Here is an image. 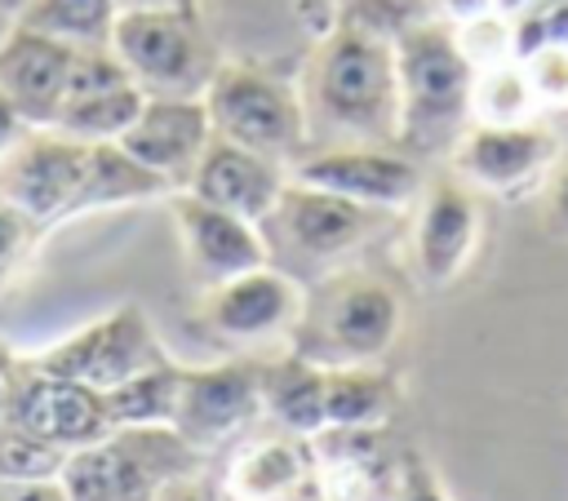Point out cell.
Masks as SVG:
<instances>
[{
    "label": "cell",
    "mask_w": 568,
    "mask_h": 501,
    "mask_svg": "<svg viewBox=\"0 0 568 501\" xmlns=\"http://www.w3.org/2000/svg\"><path fill=\"white\" fill-rule=\"evenodd\" d=\"M524 71H528V84H532V98L541 111L550 106H568V49H537L532 58H524Z\"/></svg>",
    "instance_id": "31"
},
{
    "label": "cell",
    "mask_w": 568,
    "mask_h": 501,
    "mask_svg": "<svg viewBox=\"0 0 568 501\" xmlns=\"http://www.w3.org/2000/svg\"><path fill=\"white\" fill-rule=\"evenodd\" d=\"M262 412V368L257 364H217L182 368L173 430L191 448H213L226 434L244 430Z\"/></svg>",
    "instance_id": "11"
},
{
    "label": "cell",
    "mask_w": 568,
    "mask_h": 501,
    "mask_svg": "<svg viewBox=\"0 0 568 501\" xmlns=\"http://www.w3.org/2000/svg\"><path fill=\"white\" fill-rule=\"evenodd\" d=\"M173 217H178V231H182L191 266L209 284H226L235 275L271 266V253H266V239H262L257 222L235 217V213H226L217 204H204L191 191L173 195Z\"/></svg>",
    "instance_id": "16"
},
{
    "label": "cell",
    "mask_w": 568,
    "mask_h": 501,
    "mask_svg": "<svg viewBox=\"0 0 568 501\" xmlns=\"http://www.w3.org/2000/svg\"><path fill=\"white\" fill-rule=\"evenodd\" d=\"M546 217L555 222V231H568V155L555 164L550 186H546Z\"/></svg>",
    "instance_id": "36"
},
{
    "label": "cell",
    "mask_w": 568,
    "mask_h": 501,
    "mask_svg": "<svg viewBox=\"0 0 568 501\" xmlns=\"http://www.w3.org/2000/svg\"><path fill=\"white\" fill-rule=\"evenodd\" d=\"M528 4H537V0H493V9H497V13H506V18H515V13H524Z\"/></svg>",
    "instance_id": "39"
},
{
    "label": "cell",
    "mask_w": 568,
    "mask_h": 501,
    "mask_svg": "<svg viewBox=\"0 0 568 501\" xmlns=\"http://www.w3.org/2000/svg\"><path fill=\"white\" fill-rule=\"evenodd\" d=\"M4 412H9V386H4V372H0V421H4Z\"/></svg>",
    "instance_id": "41"
},
{
    "label": "cell",
    "mask_w": 568,
    "mask_h": 501,
    "mask_svg": "<svg viewBox=\"0 0 568 501\" xmlns=\"http://www.w3.org/2000/svg\"><path fill=\"white\" fill-rule=\"evenodd\" d=\"M4 421H18L22 430H31V434H40V439H49V443H58L67 452L89 448V443H98V439H106L115 430L102 390L80 386L71 377L40 372L36 364L18 381V390H9Z\"/></svg>",
    "instance_id": "12"
},
{
    "label": "cell",
    "mask_w": 568,
    "mask_h": 501,
    "mask_svg": "<svg viewBox=\"0 0 568 501\" xmlns=\"http://www.w3.org/2000/svg\"><path fill=\"white\" fill-rule=\"evenodd\" d=\"M0 501H67V488L62 479H40V483L0 479Z\"/></svg>",
    "instance_id": "35"
},
{
    "label": "cell",
    "mask_w": 568,
    "mask_h": 501,
    "mask_svg": "<svg viewBox=\"0 0 568 501\" xmlns=\"http://www.w3.org/2000/svg\"><path fill=\"white\" fill-rule=\"evenodd\" d=\"M155 501H222V492L209 479H200L195 470H186V474L164 479L160 492H155Z\"/></svg>",
    "instance_id": "34"
},
{
    "label": "cell",
    "mask_w": 568,
    "mask_h": 501,
    "mask_svg": "<svg viewBox=\"0 0 568 501\" xmlns=\"http://www.w3.org/2000/svg\"><path fill=\"white\" fill-rule=\"evenodd\" d=\"M475 231H479V213H475V200L462 182H430L426 195H422V213H417V231H413V262H417V275L426 284H448L457 279V270L466 266L470 257V244H475Z\"/></svg>",
    "instance_id": "19"
},
{
    "label": "cell",
    "mask_w": 568,
    "mask_h": 501,
    "mask_svg": "<svg viewBox=\"0 0 568 501\" xmlns=\"http://www.w3.org/2000/svg\"><path fill=\"white\" fill-rule=\"evenodd\" d=\"M426 9L435 13V18H444V22H470V18H479V13H488L493 9V0H426Z\"/></svg>",
    "instance_id": "37"
},
{
    "label": "cell",
    "mask_w": 568,
    "mask_h": 501,
    "mask_svg": "<svg viewBox=\"0 0 568 501\" xmlns=\"http://www.w3.org/2000/svg\"><path fill=\"white\" fill-rule=\"evenodd\" d=\"M146 93L124 80V84H111V89H98V93H84V98H71L58 115L53 129L80 137V142H120L124 129L138 120Z\"/></svg>",
    "instance_id": "26"
},
{
    "label": "cell",
    "mask_w": 568,
    "mask_h": 501,
    "mask_svg": "<svg viewBox=\"0 0 568 501\" xmlns=\"http://www.w3.org/2000/svg\"><path fill=\"white\" fill-rule=\"evenodd\" d=\"M204 111L217 137L248 146L280 164L288 160V168L302 160L306 137H311L297 84H284L280 75L253 62H217L204 89Z\"/></svg>",
    "instance_id": "5"
},
{
    "label": "cell",
    "mask_w": 568,
    "mask_h": 501,
    "mask_svg": "<svg viewBox=\"0 0 568 501\" xmlns=\"http://www.w3.org/2000/svg\"><path fill=\"white\" fill-rule=\"evenodd\" d=\"M390 501H448V497H444V488H439V479L430 474L426 461L404 457L399 474H395V497Z\"/></svg>",
    "instance_id": "33"
},
{
    "label": "cell",
    "mask_w": 568,
    "mask_h": 501,
    "mask_svg": "<svg viewBox=\"0 0 568 501\" xmlns=\"http://www.w3.org/2000/svg\"><path fill=\"white\" fill-rule=\"evenodd\" d=\"M209 137H213V124H209L204 98H146L138 120L124 129L120 146L142 168L164 177L173 191V186L191 182Z\"/></svg>",
    "instance_id": "14"
},
{
    "label": "cell",
    "mask_w": 568,
    "mask_h": 501,
    "mask_svg": "<svg viewBox=\"0 0 568 501\" xmlns=\"http://www.w3.org/2000/svg\"><path fill=\"white\" fill-rule=\"evenodd\" d=\"M306 310L302 284L280 266H257L226 284H213L204 297V324L222 337H266L297 324Z\"/></svg>",
    "instance_id": "18"
},
{
    "label": "cell",
    "mask_w": 568,
    "mask_h": 501,
    "mask_svg": "<svg viewBox=\"0 0 568 501\" xmlns=\"http://www.w3.org/2000/svg\"><path fill=\"white\" fill-rule=\"evenodd\" d=\"M75 44L13 22L0 40V93L27 129H53L67 102Z\"/></svg>",
    "instance_id": "13"
},
{
    "label": "cell",
    "mask_w": 568,
    "mask_h": 501,
    "mask_svg": "<svg viewBox=\"0 0 568 501\" xmlns=\"http://www.w3.org/2000/svg\"><path fill=\"white\" fill-rule=\"evenodd\" d=\"M22 4H27V0H0V9H4V13H13V18L22 13Z\"/></svg>",
    "instance_id": "42"
},
{
    "label": "cell",
    "mask_w": 568,
    "mask_h": 501,
    "mask_svg": "<svg viewBox=\"0 0 568 501\" xmlns=\"http://www.w3.org/2000/svg\"><path fill=\"white\" fill-rule=\"evenodd\" d=\"M164 191H169V182L155 177L151 168H142L120 142H89V173H84L80 213L84 208H106V204L151 200V195H164Z\"/></svg>",
    "instance_id": "23"
},
{
    "label": "cell",
    "mask_w": 568,
    "mask_h": 501,
    "mask_svg": "<svg viewBox=\"0 0 568 501\" xmlns=\"http://www.w3.org/2000/svg\"><path fill=\"white\" fill-rule=\"evenodd\" d=\"M453 31H457V44H462V53H466V62H470L475 71L515 62V27H510L506 13L488 9V13L470 18V22H457Z\"/></svg>",
    "instance_id": "29"
},
{
    "label": "cell",
    "mask_w": 568,
    "mask_h": 501,
    "mask_svg": "<svg viewBox=\"0 0 568 501\" xmlns=\"http://www.w3.org/2000/svg\"><path fill=\"white\" fill-rule=\"evenodd\" d=\"M306 124L346 133L351 142H395L399 133V80L395 40H382L355 22H333L302 71Z\"/></svg>",
    "instance_id": "1"
},
{
    "label": "cell",
    "mask_w": 568,
    "mask_h": 501,
    "mask_svg": "<svg viewBox=\"0 0 568 501\" xmlns=\"http://www.w3.org/2000/svg\"><path fill=\"white\" fill-rule=\"evenodd\" d=\"M67 457H71L67 448L22 430L18 421H0V479H18V483L62 479Z\"/></svg>",
    "instance_id": "28"
},
{
    "label": "cell",
    "mask_w": 568,
    "mask_h": 501,
    "mask_svg": "<svg viewBox=\"0 0 568 501\" xmlns=\"http://www.w3.org/2000/svg\"><path fill=\"white\" fill-rule=\"evenodd\" d=\"M178 381H182V364L164 359V364L142 368L129 381L102 390L106 412H111V426H173Z\"/></svg>",
    "instance_id": "24"
},
{
    "label": "cell",
    "mask_w": 568,
    "mask_h": 501,
    "mask_svg": "<svg viewBox=\"0 0 568 501\" xmlns=\"http://www.w3.org/2000/svg\"><path fill=\"white\" fill-rule=\"evenodd\" d=\"M231 492L240 501H320L315 452L302 443V434L262 439L235 461Z\"/></svg>",
    "instance_id": "20"
},
{
    "label": "cell",
    "mask_w": 568,
    "mask_h": 501,
    "mask_svg": "<svg viewBox=\"0 0 568 501\" xmlns=\"http://www.w3.org/2000/svg\"><path fill=\"white\" fill-rule=\"evenodd\" d=\"M111 53L146 98H204L222 62L195 13V0L120 9L111 27Z\"/></svg>",
    "instance_id": "3"
},
{
    "label": "cell",
    "mask_w": 568,
    "mask_h": 501,
    "mask_svg": "<svg viewBox=\"0 0 568 501\" xmlns=\"http://www.w3.org/2000/svg\"><path fill=\"white\" fill-rule=\"evenodd\" d=\"M22 133H27L22 115H18V111L4 102V93H0V160H4V155L18 146V137H22Z\"/></svg>",
    "instance_id": "38"
},
{
    "label": "cell",
    "mask_w": 568,
    "mask_h": 501,
    "mask_svg": "<svg viewBox=\"0 0 568 501\" xmlns=\"http://www.w3.org/2000/svg\"><path fill=\"white\" fill-rule=\"evenodd\" d=\"M404 324L399 293L368 275V270H342L324 279L320 301L311 310V341L324 355V368L337 364H377Z\"/></svg>",
    "instance_id": "7"
},
{
    "label": "cell",
    "mask_w": 568,
    "mask_h": 501,
    "mask_svg": "<svg viewBox=\"0 0 568 501\" xmlns=\"http://www.w3.org/2000/svg\"><path fill=\"white\" fill-rule=\"evenodd\" d=\"M284 182H288V173H284L280 160H266V155H257L248 146H235V142L213 133L204 155H200V164H195V173H191V182L182 191H191L195 200L217 204V208H226L235 217L262 222L275 208Z\"/></svg>",
    "instance_id": "17"
},
{
    "label": "cell",
    "mask_w": 568,
    "mask_h": 501,
    "mask_svg": "<svg viewBox=\"0 0 568 501\" xmlns=\"http://www.w3.org/2000/svg\"><path fill=\"white\" fill-rule=\"evenodd\" d=\"M515 27V62L532 58L537 49H568V0H537L510 18Z\"/></svg>",
    "instance_id": "30"
},
{
    "label": "cell",
    "mask_w": 568,
    "mask_h": 501,
    "mask_svg": "<svg viewBox=\"0 0 568 501\" xmlns=\"http://www.w3.org/2000/svg\"><path fill=\"white\" fill-rule=\"evenodd\" d=\"M200 466L173 426H115L106 439L75 448L62 466L67 501H155L160 483Z\"/></svg>",
    "instance_id": "4"
},
{
    "label": "cell",
    "mask_w": 568,
    "mask_h": 501,
    "mask_svg": "<svg viewBox=\"0 0 568 501\" xmlns=\"http://www.w3.org/2000/svg\"><path fill=\"white\" fill-rule=\"evenodd\" d=\"M142 4H186V0H120V9H142Z\"/></svg>",
    "instance_id": "40"
},
{
    "label": "cell",
    "mask_w": 568,
    "mask_h": 501,
    "mask_svg": "<svg viewBox=\"0 0 568 501\" xmlns=\"http://www.w3.org/2000/svg\"><path fill=\"white\" fill-rule=\"evenodd\" d=\"M120 18V0H27L13 22L67 40L75 49L111 44V27Z\"/></svg>",
    "instance_id": "25"
},
{
    "label": "cell",
    "mask_w": 568,
    "mask_h": 501,
    "mask_svg": "<svg viewBox=\"0 0 568 501\" xmlns=\"http://www.w3.org/2000/svg\"><path fill=\"white\" fill-rule=\"evenodd\" d=\"M164 359L169 355L155 341L151 319L138 306H120L106 319H98V324L80 328L75 337L58 341L53 350H44L36 359V368L53 372V377H71V381L93 386V390H111V386L129 381L133 372L155 368Z\"/></svg>",
    "instance_id": "9"
},
{
    "label": "cell",
    "mask_w": 568,
    "mask_h": 501,
    "mask_svg": "<svg viewBox=\"0 0 568 501\" xmlns=\"http://www.w3.org/2000/svg\"><path fill=\"white\" fill-rule=\"evenodd\" d=\"M555 164V137L546 124H470L453 146V168L470 186L524 191Z\"/></svg>",
    "instance_id": "15"
},
{
    "label": "cell",
    "mask_w": 568,
    "mask_h": 501,
    "mask_svg": "<svg viewBox=\"0 0 568 501\" xmlns=\"http://www.w3.org/2000/svg\"><path fill=\"white\" fill-rule=\"evenodd\" d=\"M537 98L528 84L524 62H501L488 71H475L470 84V124H528L537 120Z\"/></svg>",
    "instance_id": "27"
},
{
    "label": "cell",
    "mask_w": 568,
    "mask_h": 501,
    "mask_svg": "<svg viewBox=\"0 0 568 501\" xmlns=\"http://www.w3.org/2000/svg\"><path fill=\"white\" fill-rule=\"evenodd\" d=\"M395 403V381L368 364L324 368V426L377 430V421Z\"/></svg>",
    "instance_id": "22"
},
{
    "label": "cell",
    "mask_w": 568,
    "mask_h": 501,
    "mask_svg": "<svg viewBox=\"0 0 568 501\" xmlns=\"http://www.w3.org/2000/svg\"><path fill=\"white\" fill-rule=\"evenodd\" d=\"M89 173V142L62 129H27L18 146L0 160V200L13 204L36 226L80 213Z\"/></svg>",
    "instance_id": "8"
},
{
    "label": "cell",
    "mask_w": 568,
    "mask_h": 501,
    "mask_svg": "<svg viewBox=\"0 0 568 501\" xmlns=\"http://www.w3.org/2000/svg\"><path fill=\"white\" fill-rule=\"evenodd\" d=\"M262 408L288 434H320L324 430V364L306 359L302 350L284 364L262 368Z\"/></svg>",
    "instance_id": "21"
},
{
    "label": "cell",
    "mask_w": 568,
    "mask_h": 501,
    "mask_svg": "<svg viewBox=\"0 0 568 501\" xmlns=\"http://www.w3.org/2000/svg\"><path fill=\"white\" fill-rule=\"evenodd\" d=\"M395 80H399V133L395 146L408 155L453 151L470 129V84L475 67L466 62L453 22L422 18L395 35Z\"/></svg>",
    "instance_id": "2"
},
{
    "label": "cell",
    "mask_w": 568,
    "mask_h": 501,
    "mask_svg": "<svg viewBox=\"0 0 568 501\" xmlns=\"http://www.w3.org/2000/svg\"><path fill=\"white\" fill-rule=\"evenodd\" d=\"M288 177L346 195L364 208H404L422 191V168L417 155L399 151L395 142H342L302 155Z\"/></svg>",
    "instance_id": "10"
},
{
    "label": "cell",
    "mask_w": 568,
    "mask_h": 501,
    "mask_svg": "<svg viewBox=\"0 0 568 501\" xmlns=\"http://www.w3.org/2000/svg\"><path fill=\"white\" fill-rule=\"evenodd\" d=\"M377 213L382 208H364L346 195H333V191L288 177L275 208L257 222V231L266 239L271 266L284 257L297 266H324V262H337L342 253L359 248L377 231Z\"/></svg>",
    "instance_id": "6"
},
{
    "label": "cell",
    "mask_w": 568,
    "mask_h": 501,
    "mask_svg": "<svg viewBox=\"0 0 568 501\" xmlns=\"http://www.w3.org/2000/svg\"><path fill=\"white\" fill-rule=\"evenodd\" d=\"M31 235H36V222L0 200V288L18 275V266H22L27 248H31Z\"/></svg>",
    "instance_id": "32"
}]
</instances>
